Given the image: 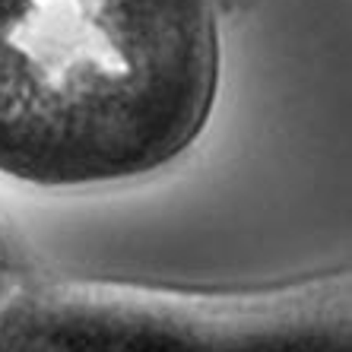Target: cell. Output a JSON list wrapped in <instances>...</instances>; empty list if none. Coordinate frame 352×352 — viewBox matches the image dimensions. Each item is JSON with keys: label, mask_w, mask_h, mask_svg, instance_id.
<instances>
[{"label": "cell", "mask_w": 352, "mask_h": 352, "mask_svg": "<svg viewBox=\"0 0 352 352\" xmlns=\"http://www.w3.org/2000/svg\"><path fill=\"white\" fill-rule=\"evenodd\" d=\"M219 67V0H0V178L162 172L206 131Z\"/></svg>", "instance_id": "obj_1"}]
</instances>
